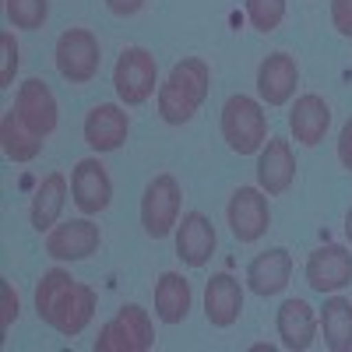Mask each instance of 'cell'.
<instances>
[{
    "label": "cell",
    "instance_id": "obj_9",
    "mask_svg": "<svg viewBox=\"0 0 352 352\" xmlns=\"http://www.w3.org/2000/svg\"><path fill=\"white\" fill-rule=\"evenodd\" d=\"M102 243V232L92 219H71V222H56L46 232V254L53 261H88Z\"/></svg>",
    "mask_w": 352,
    "mask_h": 352
},
{
    "label": "cell",
    "instance_id": "obj_6",
    "mask_svg": "<svg viewBox=\"0 0 352 352\" xmlns=\"http://www.w3.org/2000/svg\"><path fill=\"white\" fill-rule=\"evenodd\" d=\"M155 85H159V64L155 56L144 50V46H127L120 53V60L113 67V88L120 102L127 106H141L155 96Z\"/></svg>",
    "mask_w": 352,
    "mask_h": 352
},
{
    "label": "cell",
    "instance_id": "obj_7",
    "mask_svg": "<svg viewBox=\"0 0 352 352\" xmlns=\"http://www.w3.org/2000/svg\"><path fill=\"white\" fill-rule=\"evenodd\" d=\"M53 60H56V71H60L64 81L71 85H88L96 74H99V39L88 32V28H67L56 39V50H53Z\"/></svg>",
    "mask_w": 352,
    "mask_h": 352
},
{
    "label": "cell",
    "instance_id": "obj_15",
    "mask_svg": "<svg viewBox=\"0 0 352 352\" xmlns=\"http://www.w3.org/2000/svg\"><path fill=\"white\" fill-rule=\"evenodd\" d=\"M14 109L21 113V120L32 127L39 138H50L56 131V99L50 92V85L39 78H28L18 85V96H14Z\"/></svg>",
    "mask_w": 352,
    "mask_h": 352
},
{
    "label": "cell",
    "instance_id": "obj_12",
    "mask_svg": "<svg viewBox=\"0 0 352 352\" xmlns=\"http://www.w3.org/2000/svg\"><path fill=\"white\" fill-rule=\"evenodd\" d=\"M352 282V254L338 243H324L307 257V285L314 292H342Z\"/></svg>",
    "mask_w": 352,
    "mask_h": 352
},
{
    "label": "cell",
    "instance_id": "obj_16",
    "mask_svg": "<svg viewBox=\"0 0 352 352\" xmlns=\"http://www.w3.org/2000/svg\"><path fill=\"white\" fill-rule=\"evenodd\" d=\"M300 85V67L289 53H272L264 56L257 67V96L268 106H285L292 96H296Z\"/></svg>",
    "mask_w": 352,
    "mask_h": 352
},
{
    "label": "cell",
    "instance_id": "obj_5",
    "mask_svg": "<svg viewBox=\"0 0 352 352\" xmlns=\"http://www.w3.org/2000/svg\"><path fill=\"white\" fill-rule=\"evenodd\" d=\"M180 184L173 173H159L148 180L141 194V226L152 240H166L169 232H176L180 222Z\"/></svg>",
    "mask_w": 352,
    "mask_h": 352
},
{
    "label": "cell",
    "instance_id": "obj_30",
    "mask_svg": "<svg viewBox=\"0 0 352 352\" xmlns=\"http://www.w3.org/2000/svg\"><path fill=\"white\" fill-rule=\"evenodd\" d=\"M338 162L352 173V116L342 124V134H338Z\"/></svg>",
    "mask_w": 352,
    "mask_h": 352
},
{
    "label": "cell",
    "instance_id": "obj_2",
    "mask_svg": "<svg viewBox=\"0 0 352 352\" xmlns=\"http://www.w3.org/2000/svg\"><path fill=\"white\" fill-rule=\"evenodd\" d=\"M212 88V67L201 56H184L176 60L169 78L159 85V116L169 127H184L194 120L204 96Z\"/></svg>",
    "mask_w": 352,
    "mask_h": 352
},
{
    "label": "cell",
    "instance_id": "obj_18",
    "mask_svg": "<svg viewBox=\"0 0 352 352\" xmlns=\"http://www.w3.org/2000/svg\"><path fill=\"white\" fill-rule=\"evenodd\" d=\"M328 127H331V106L320 96L307 92V96H300L296 102H292V109H289V131H292V138H296L303 148H317V144L324 141Z\"/></svg>",
    "mask_w": 352,
    "mask_h": 352
},
{
    "label": "cell",
    "instance_id": "obj_4",
    "mask_svg": "<svg viewBox=\"0 0 352 352\" xmlns=\"http://www.w3.org/2000/svg\"><path fill=\"white\" fill-rule=\"evenodd\" d=\"M148 349H155V328L148 310L138 303H124L96 338V352H148Z\"/></svg>",
    "mask_w": 352,
    "mask_h": 352
},
{
    "label": "cell",
    "instance_id": "obj_11",
    "mask_svg": "<svg viewBox=\"0 0 352 352\" xmlns=\"http://www.w3.org/2000/svg\"><path fill=\"white\" fill-rule=\"evenodd\" d=\"M85 144L92 152H116L120 144L127 141L131 134V116L124 113V106H116V102H99L88 109L85 116Z\"/></svg>",
    "mask_w": 352,
    "mask_h": 352
},
{
    "label": "cell",
    "instance_id": "obj_24",
    "mask_svg": "<svg viewBox=\"0 0 352 352\" xmlns=\"http://www.w3.org/2000/svg\"><path fill=\"white\" fill-rule=\"evenodd\" d=\"M320 331L331 352H352V303L345 296H328L320 307Z\"/></svg>",
    "mask_w": 352,
    "mask_h": 352
},
{
    "label": "cell",
    "instance_id": "obj_27",
    "mask_svg": "<svg viewBox=\"0 0 352 352\" xmlns=\"http://www.w3.org/2000/svg\"><path fill=\"white\" fill-rule=\"evenodd\" d=\"M18 64H21V53H18L14 32H0V88H11L14 85Z\"/></svg>",
    "mask_w": 352,
    "mask_h": 352
},
{
    "label": "cell",
    "instance_id": "obj_3",
    "mask_svg": "<svg viewBox=\"0 0 352 352\" xmlns=\"http://www.w3.org/2000/svg\"><path fill=\"white\" fill-rule=\"evenodd\" d=\"M222 138L236 155H254L268 141V116L250 96H229L222 106Z\"/></svg>",
    "mask_w": 352,
    "mask_h": 352
},
{
    "label": "cell",
    "instance_id": "obj_13",
    "mask_svg": "<svg viewBox=\"0 0 352 352\" xmlns=\"http://www.w3.org/2000/svg\"><path fill=\"white\" fill-rule=\"evenodd\" d=\"M292 180H296V155H292V144L285 138H268L264 148L257 152V187L268 197H278L292 187Z\"/></svg>",
    "mask_w": 352,
    "mask_h": 352
},
{
    "label": "cell",
    "instance_id": "obj_17",
    "mask_svg": "<svg viewBox=\"0 0 352 352\" xmlns=\"http://www.w3.org/2000/svg\"><path fill=\"white\" fill-rule=\"evenodd\" d=\"M243 310V285L229 272H219L204 285V317L212 328H232Z\"/></svg>",
    "mask_w": 352,
    "mask_h": 352
},
{
    "label": "cell",
    "instance_id": "obj_10",
    "mask_svg": "<svg viewBox=\"0 0 352 352\" xmlns=\"http://www.w3.org/2000/svg\"><path fill=\"white\" fill-rule=\"evenodd\" d=\"M71 197H74L81 215H99V212L109 208V201H113V180H109L106 166L96 155L74 162V169H71Z\"/></svg>",
    "mask_w": 352,
    "mask_h": 352
},
{
    "label": "cell",
    "instance_id": "obj_22",
    "mask_svg": "<svg viewBox=\"0 0 352 352\" xmlns=\"http://www.w3.org/2000/svg\"><path fill=\"white\" fill-rule=\"evenodd\" d=\"M190 314V282L180 272H162L155 282V317L162 324H180Z\"/></svg>",
    "mask_w": 352,
    "mask_h": 352
},
{
    "label": "cell",
    "instance_id": "obj_29",
    "mask_svg": "<svg viewBox=\"0 0 352 352\" xmlns=\"http://www.w3.org/2000/svg\"><path fill=\"white\" fill-rule=\"evenodd\" d=\"M331 25L338 28V36L352 39V0H331Z\"/></svg>",
    "mask_w": 352,
    "mask_h": 352
},
{
    "label": "cell",
    "instance_id": "obj_14",
    "mask_svg": "<svg viewBox=\"0 0 352 352\" xmlns=\"http://www.w3.org/2000/svg\"><path fill=\"white\" fill-rule=\"evenodd\" d=\"M215 226L208 215L201 212H187L180 222H176V257H180L187 268H204L215 254Z\"/></svg>",
    "mask_w": 352,
    "mask_h": 352
},
{
    "label": "cell",
    "instance_id": "obj_19",
    "mask_svg": "<svg viewBox=\"0 0 352 352\" xmlns=\"http://www.w3.org/2000/svg\"><path fill=\"white\" fill-rule=\"evenodd\" d=\"M292 278V257L285 247H272L257 254L250 264H247V289L257 292V296H278V292L289 285Z\"/></svg>",
    "mask_w": 352,
    "mask_h": 352
},
{
    "label": "cell",
    "instance_id": "obj_26",
    "mask_svg": "<svg viewBox=\"0 0 352 352\" xmlns=\"http://www.w3.org/2000/svg\"><path fill=\"white\" fill-rule=\"evenodd\" d=\"M247 18L257 32H275L285 18V0H247Z\"/></svg>",
    "mask_w": 352,
    "mask_h": 352
},
{
    "label": "cell",
    "instance_id": "obj_25",
    "mask_svg": "<svg viewBox=\"0 0 352 352\" xmlns=\"http://www.w3.org/2000/svg\"><path fill=\"white\" fill-rule=\"evenodd\" d=\"M4 11H8V21L14 28L36 32L50 18V0H4Z\"/></svg>",
    "mask_w": 352,
    "mask_h": 352
},
{
    "label": "cell",
    "instance_id": "obj_23",
    "mask_svg": "<svg viewBox=\"0 0 352 352\" xmlns=\"http://www.w3.org/2000/svg\"><path fill=\"white\" fill-rule=\"evenodd\" d=\"M0 148L11 162H32L43 148V138L21 120L18 109H8L4 120H0Z\"/></svg>",
    "mask_w": 352,
    "mask_h": 352
},
{
    "label": "cell",
    "instance_id": "obj_20",
    "mask_svg": "<svg viewBox=\"0 0 352 352\" xmlns=\"http://www.w3.org/2000/svg\"><path fill=\"white\" fill-rule=\"evenodd\" d=\"M275 328H278V338L285 349L292 352H307L317 338V314L307 300H285L278 307V317H275Z\"/></svg>",
    "mask_w": 352,
    "mask_h": 352
},
{
    "label": "cell",
    "instance_id": "obj_8",
    "mask_svg": "<svg viewBox=\"0 0 352 352\" xmlns=\"http://www.w3.org/2000/svg\"><path fill=\"white\" fill-rule=\"evenodd\" d=\"M226 219H229V229L240 243H257L264 232L272 226V204H268V194L261 187H240L232 190L229 204H226Z\"/></svg>",
    "mask_w": 352,
    "mask_h": 352
},
{
    "label": "cell",
    "instance_id": "obj_31",
    "mask_svg": "<svg viewBox=\"0 0 352 352\" xmlns=\"http://www.w3.org/2000/svg\"><path fill=\"white\" fill-rule=\"evenodd\" d=\"M106 8L116 18H131V14H138L144 8V0H106Z\"/></svg>",
    "mask_w": 352,
    "mask_h": 352
},
{
    "label": "cell",
    "instance_id": "obj_21",
    "mask_svg": "<svg viewBox=\"0 0 352 352\" xmlns=\"http://www.w3.org/2000/svg\"><path fill=\"white\" fill-rule=\"evenodd\" d=\"M64 201H67V176L64 173H50L46 180L36 187L32 194V208H28V219H32L36 232H50L56 226L64 212Z\"/></svg>",
    "mask_w": 352,
    "mask_h": 352
},
{
    "label": "cell",
    "instance_id": "obj_32",
    "mask_svg": "<svg viewBox=\"0 0 352 352\" xmlns=\"http://www.w3.org/2000/svg\"><path fill=\"white\" fill-rule=\"evenodd\" d=\"M345 240H349V243H352V208H349V212H345Z\"/></svg>",
    "mask_w": 352,
    "mask_h": 352
},
{
    "label": "cell",
    "instance_id": "obj_28",
    "mask_svg": "<svg viewBox=\"0 0 352 352\" xmlns=\"http://www.w3.org/2000/svg\"><path fill=\"white\" fill-rule=\"evenodd\" d=\"M14 320H18V292L8 278H0V338L11 331Z\"/></svg>",
    "mask_w": 352,
    "mask_h": 352
},
{
    "label": "cell",
    "instance_id": "obj_1",
    "mask_svg": "<svg viewBox=\"0 0 352 352\" xmlns=\"http://www.w3.org/2000/svg\"><path fill=\"white\" fill-rule=\"evenodd\" d=\"M36 314L64 338H74L96 317V289L78 282L64 268H50L36 282Z\"/></svg>",
    "mask_w": 352,
    "mask_h": 352
}]
</instances>
